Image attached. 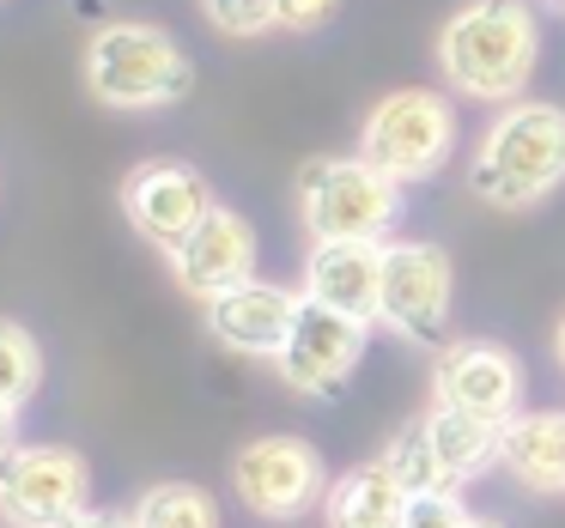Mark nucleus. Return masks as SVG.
I'll use <instances>...</instances> for the list:
<instances>
[{
	"instance_id": "1",
	"label": "nucleus",
	"mask_w": 565,
	"mask_h": 528,
	"mask_svg": "<svg viewBox=\"0 0 565 528\" xmlns=\"http://www.w3.org/2000/svg\"><path fill=\"white\" fill-rule=\"evenodd\" d=\"M541 55L535 13L523 0H468L438 37V67L462 98L504 104L529 86Z\"/></svg>"
},
{
	"instance_id": "2",
	"label": "nucleus",
	"mask_w": 565,
	"mask_h": 528,
	"mask_svg": "<svg viewBox=\"0 0 565 528\" xmlns=\"http://www.w3.org/2000/svg\"><path fill=\"white\" fill-rule=\"evenodd\" d=\"M559 183H565V110L559 104H511L487 128L475 164H468V188L487 207H504V213L535 207Z\"/></svg>"
},
{
	"instance_id": "3",
	"label": "nucleus",
	"mask_w": 565,
	"mask_h": 528,
	"mask_svg": "<svg viewBox=\"0 0 565 528\" xmlns=\"http://www.w3.org/2000/svg\"><path fill=\"white\" fill-rule=\"evenodd\" d=\"M86 86L110 110H159L189 98L195 67L159 25H104L86 43Z\"/></svg>"
},
{
	"instance_id": "4",
	"label": "nucleus",
	"mask_w": 565,
	"mask_h": 528,
	"mask_svg": "<svg viewBox=\"0 0 565 528\" xmlns=\"http://www.w3.org/2000/svg\"><path fill=\"white\" fill-rule=\"evenodd\" d=\"M298 201H305V225L317 244H377L395 225L402 183L383 176L365 152L359 159H310L298 171Z\"/></svg>"
},
{
	"instance_id": "5",
	"label": "nucleus",
	"mask_w": 565,
	"mask_h": 528,
	"mask_svg": "<svg viewBox=\"0 0 565 528\" xmlns=\"http://www.w3.org/2000/svg\"><path fill=\"white\" fill-rule=\"evenodd\" d=\"M456 147V116L438 91H390L377 110L365 116V134H359V152L377 164L395 183H426V176L444 171Z\"/></svg>"
},
{
	"instance_id": "6",
	"label": "nucleus",
	"mask_w": 565,
	"mask_h": 528,
	"mask_svg": "<svg viewBox=\"0 0 565 528\" xmlns=\"http://www.w3.org/2000/svg\"><path fill=\"white\" fill-rule=\"evenodd\" d=\"M92 510V467L62 443H25L0 455V516L13 528H67Z\"/></svg>"
},
{
	"instance_id": "7",
	"label": "nucleus",
	"mask_w": 565,
	"mask_h": 528,
	"mask_svg": "<svg viewBox=\"0 0 565 528\" xmlns=\"http://www.w3.org/2000/svg\"><path fill=\"white\" fill-rule=\"evenodd\" d=\"M377 322L419 346L450 334V256L438 244H383V304Z\"/></svg>"
},
{
	"instance_id": "8",
	"label": "nucleus",
	"mask_w": 565,
	"mask_h": 528,
	"mask_svg": "<svg viewBox=\"0 0 565 528\" xmlns=\"http://www.w3.org/2000/svg\"><path fill=\"white\" fill-rule=\"evenodd\" d=\"M359 358H365V322L347 316V310L317 304V298H305L274 365H280V377L292 382L298 395L334 401V395L347 389V377L359 370Z\"/></svg>"
},
{
	"instance_id": "9",
	"label": "nucleus",
	"mask_w": 565,
	"mask_h": 528,
	"mask_svg": "<svg viewBox=\"0 0 565 528\" xmlns=\"http://www.w3.org/2000/svg\"><path fill=\"white\" fill-rule=\"evenodd\" d=\"M232 486L268 522H292L322 498V455L305 438H256L237 450Z\"/></svg>"
},
{
	"instance_id": "10",
	"label": "nucleus",
	"mask_w": 565,
	"mask_h": 528,
	"mask_svg": "<svg viewBox=\"0 0 565 528\" xmlns=\"http://www.w3.org/2000/svg\"><path fill=\"white\" fill-rule=\"evenodd\" d=\"M122 207H128V225L147 237L152 249L177 256L189 244L201 219L213 213V188L195 164H177V159H147L122 188Z\"/></svg>"
},
{
	"instance_id": "11",
	"label": "nucleus",
	"mask_w": 565,
	"mask_h": 528,
	"mask_svg": "<svg viewBox=\"0 0 565 528\" xmlns=\"http://www.w3.org/2000/svg\"><path fill=\"white\" fill-rule=\"evenodd\" d=\"M431 389L444 407H468V413L504 425V419H516V401H523V365L492 341H456L438 353Z\"/></svg>"
},
{
	"instance_id": "12",
	"label": "nucleus",
	"mask_w": 565,
	"mask_h": 528,
	"mask_svg": "<svg viewBox=\"0 0 565 528\" xmlns=\"http://www.w3.org/2000/svg\"><path fill=\"white\" fill-rule=\"evenodd\" d=\"M171 268H177V285H183L189 298L213 304L220 292L256 280V231H249L244 213L213 207L207 219L189 231V244L171 256Z\"/></svg>"
},
{
	"instance_id": "13",
	"label": "nucleus",
	"mask_w": 565,
	"mask_h": 528,
	"mask_svg": "<svg viewBox=\"0 0 565 528\" xmlns=\"http://www.w3.org/2000/svg\"><path fill=\"white\" fill-rule=\"evenodd\" d=\"M298 304L305 298L286 292V285H268V280H244L232 292H220L207 304V334L232 353H249V358H280L286 334L298 322Z\"/></svg>"
},
{
	"instance_id": "14",
	"label": "nucleus",
	"mask_w": 565,
	"mask_h": 528,
	"mask_svg": "<svg viewBox=\"0 0 565 528\" xmlns=\"http://www.w3.org/2000/svg\"><path fill=\"white\" fill-rule=\"evenodd\" d=\"M305 298L377 322L383 304V244H317L305 268Z\"/></svg>"
},
{
	"instance_id": "15",
	"label": "nucleus",
	"mask_w": 565,
	"mask_h": 528,
	"mask_svg": "<svg viewBox=\"0 0 565 528\" xmlns=\"http://www.w3.org/2000/svg\"><path fill=\"white\" fill-rule=\"evenodd\" d=\"M322 510H329V528H402L407 486L383 462H365V467L334 479Z\"/></svg>"
},
{
	"instance_id": "16",
	"label": "nucleus",
	"mask_w": 565,
	"mask_h": 528,
	"mask_svg": "<svg viewBox=\"0 0 565 528\" xmlns=\"http://www.w3.org/2000/svg\"><path fill=\"white\" fill-rule=\"evenodd\" d=\"M426 438H431V450H438L450 486L456 479L487 474V467L504 455V425L499 419H480V413H468V407H444V401L426 413Z\"/></svg>"
},
{
	"instance_id": "17",
	"label": "nucleus",
	"mask_w": 565,
	"mask_h": 528,
	"mask_svg": "<svg viewBox=\"0 0 565 528\" xmlns=\"http://www.w3.org/2000/svg\"><path fill=\"white\" fill-rule=\"evenodd\" d=\"M504 467L535 492H565V413L504 419Z\"/></svg>"
},
{
	"instance_id": "18",
	"label": "nucleus",
	"mask_w": 565,
	"mask_h": 528,
	"mask_svg": "<svg viewBox=\"0 0 565 528\" xmlns=\"http://www.w3.org/2000/svg\"><path fill=\"white\" fill-rule=\"evenodd\" d=\"M135 528H220V504L189 479H164L135 504Z\"/></svg>"
},
{
	"instance_id": "19",
	"label": "nucleus",
	"mask_w": 565,
	"mask_h": 528,
	"mask_svg": "<svg viewBox=\"0 0 565 528\" xmlns=\"http://www.w3.org/2000/svg\"><path fill=\"white\" fill-rule=\"evenodd\" d=\"M43 382V346L31 341V328L0 316V401L7 407H25Z\"/></svg>"
},
{
	"instance_id": "20",
	"label": "nucleus",
	"mask_w": 565,
	"mask_h": 528,
	"mask_svg": "<svg viewBox=\"0 0 565 528\" xmlns=\"http://www.w3.org/2000/svg\"><path fill=\"white\" fill-rule=\"evenodd\" d=\"M383 467H390V474L407 486V498H414V492H438V486H450V474H444L438 450H431V438H426V419H419V425H407L402 438H395L390 450H383Z\"/></svg>"
},
{
	"instance_id": "21",
	"label": "nucleus",
	"mask_w": 565,
	"mask_h": 528,
	"mask_svg": "<svg viewBox=\"0 0 565 528\" xmlns=\"http://www.w3.org/2000/svg\"><path fill=\"white\" fill-rule=\"evenodd\" d=\"M207 19L225 37H262L280 25V7L274 0H207Z\"/></svg>"
},
{
	"instance_id": "22",
	"label": "nucleus",
	"mask_w": 565,
	"mask_h": 528,
	"mask_svg": "<svg viewBox=\"0 0 565 528\" xmlns=\"http://www.w3.org/2000/svg\"><path fill=\"white\" fill-rule=\"evenodd\" d=\"M475 516H468V504L456 498L450 486H438V492H414L407 498V516H402V528H468Z\"/></svg>"
},
{
	"instance_id": "23",
	"label": "nucleus",
	"mask_w": 565,
	"mask_h": 528,
	"mask_svg": "<svg viewBox=\"0 0 565 528\" xmlns=\"http://www.w3.org/2000/svg\"><path fill=\"white\" fill-rule=\"evenodd\" d=\"M274 7H280V25L286 31H322L341 0H274Z\"/></svg>"
},
{
	"instance_id": "24",
	"label": "nucleus",
	"mask_w": 565,
	"mask_h": 528,
	"mask_svg": "<svg viewBox=\"0 0 565 528\" xmlns=\"http://www.w3.org/2000/svg\"><path fill=\"white\" fill-rule=\"evenodd\" d=\"M67 528H135V516H116V510H79Z\"/></svg>"
},
{
	"instance_id": "25",
	"label": "nucleus",
	"mask_w": 565,
	"mask_h": 528,
	"mask_svg": "<svg viewBox=\"0 0 565 528\" xmlns=\"http://www.w3.org/2000/svg\"><path fill=\"white\" fill-rule=\"evenodd\" d=\"M19 450V407L0 401V455H13Z\"/></svg>"
},
{
	"instance_id": "26",
	"label": "nucleus",
	"mask_w": 565,
	"mask_h": 528,
	"mask_svg": "<svg viewBox=\"0 0 565 528\" xmlns=\"http://www.w3.org/2000/svg\"><path fill=\"white\" fill-rule=\"evenodd\" d=\"M553 353H559V370H565V322H559V334H553Z\"/></svg>"
},
{
	"instance_id": "27",
	"label": "nucleus",
	"mask_w": 565,
	"mask_h": 528,
	"mask_svg": "<svg viewBox=\"0 0 565 528\" xmlns=\"http://www.w3.org/2000/svg\"><path fill=\"white\" fill-rule=\"evenodd\" d=\"M468 528H499V522H480V516H475V522H468Z\"/></svg>"
},
{
	"instance_id": "28",
	"label": "nucleus",
	"mask_w": 565,
	"mask_h": 528,
	"mask_svg": "<svg viewBox=\"0 0 565 528\" xmlns=\"http://www.w3.org/2000/svg\"><path fill=\"white\" fill-rule=\"evenodd\" d=\"M553 7H565V0H553Z\"/></svg>"
}]
</instances>
